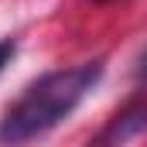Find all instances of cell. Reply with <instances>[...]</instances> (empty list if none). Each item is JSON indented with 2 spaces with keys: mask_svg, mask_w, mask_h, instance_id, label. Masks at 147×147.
<instances>
[{
  "mask_svg": "<svg viewBox=\"0 0 147 147\" xmlns=\"http://www.w3.org/2000/svg\"><path fill=\"white\" fill-rule=\"evenodd\" d=\"M99 75H103V62H86V65H75V69L41 75L3 113L0 140L3 144H24V140H34L41 134H48L86 99V92L99 82Z\"/></svg>",
  "mask_w": 147,
  "mask_h": 147,
  "instance_id": "6da1fadb",
  "label": "cell"
},
{
  "mask_svg": "<svg viewBox=\"0 0 147 147\" xmlns=\"http://www.w3.org/2000/svg\"><path fill=\"white\" fill-rule=\"evenodd\" d=\"M137 134H147V96L144 99H134L130 106L116 113L110 120V127L99 134V144H123Z\"/></svg>",
  "mask_w": 147,
  "mask_h": 147,
  "instance_id": "7a4b0ae2",
  "label": "cell"
},
{
  "mask_svg": "<svg viewBox=\"0 0 147 147\" xmlns=\"http://www.w3.org/2000/svg\"><path fill=\"white\" fill-rule=\"evenodd\" d=\"M14 51H17V45H14V38H3L0 41V72H3V65L14 58Z\"/></svg>",
  "mask_w": 147,
  "mask_h": 147,
  "instance_id": "3957f363",
  "label": "cell"
},
{
  "mask_svg": "<svg viewBox=\"0 0 147 147\" xmlns=\"http://www.w3.org/2000/svg\"><path fill=\"white\" fill-rule=\"evenodd\" d=\"M134 75L137 79H147V48L137 55V65H134Z\"/></svg>",
  "mask_w": 147,
  "mask_h": 147,
  "instance_id": "277c9868",
  "label": "cell"
}]
</instances>
